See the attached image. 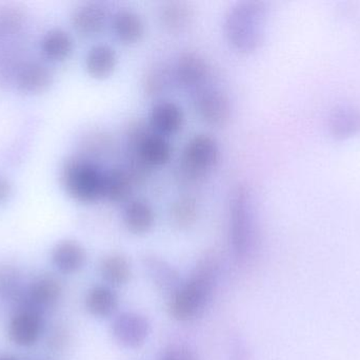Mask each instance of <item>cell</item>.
Returning <instances> with one entry per match:
<instances>
[{"mask_svg": "<svg viewBox=\"0 0 360 360\" xmlns=\"http://www.w3.org/2000/svg\"><path fill=\"white\" fill-rule=\"evenodd\" d=\"M218 277V263L214 257L199 262L190 277L171 296L169 312L181 323L200 316L209 306Z\"/></svg>", "mask_w": 360, "mask_h": 360, "instance_id": "cell-1", "label": "cell"}, {"mask_svg": "<svg viewBox=\"0 0 360 360\" xmlns=\"http://www.w3.org/2000/svg\"><path fill=\"white\" fill-rule=\"evenodd\" d=\"M266 18L268 8L264 2L243 0L233 4L224 20L229 44L243 54L255 52L264 42Z\"/></svg>", "mask_w": 360, "mask_h": 360, "instance_id": "cell-2", "label": "cell"}, {"mask_svg": "<svg viewBox=\"0 0 360 360\" xmlns=\"http://www.w3.org/2000/svg\"><path fill=\"white\" fill-rule=\"evenodd\" d=\"M229 236L237 259L245 260L251 256L256 242V223L253 198L245 184H238L230 196Z\"/></svg>", "mask_w": 360, "mask_h": 360, "instance_id": "cell-3", "label": "cell"}, {"mask_svg": "<svg viewBox=\"0 0 360 360\" xmlns=\"http://www.w3.org/2000/svg\"><path fill=\"white\" fill-rule=\"evenodd\" d=\"M105 177V169L79 156L69 159L63 168L65 192L74 200L86 204L103 199Z\"/></svg>", "mask_w": 360, "mask_h": 360, "instance_id": "cell-4", "label": "cell"}, {"mask_svg": "<svg viewBox=\"0 0 360 360\" xmlns=\"http://www.w3.org/2000/svg\"><path fill=\"white\" fill-rule=\"evenodd\" d=\"M219 156V145L215 137L207 133L195 135L182 150L177 178L184 183H196L217 165Z\"/></svg>", "mask_w": 360, "mask_h": 360, "instance_id": "cell-5", "label": "cell"}, {"mask_svg": "<svg viewBox=\"0 0 360 360\" xmlns=\"http://www.w3.org/2000/svg\"><path fill=\"white\" fill-rule=\"evenodd\" d=\"M194 92V107L199 118L212 127L226 126L232 114L228 95L210 87H202Z\"/></svg>", "mask_w": 360, "mask_h": 360, "instance_id": "cell-6", "label": "cell"}, {"mask_svg": "<svg viewBox=\"0 0 360 360\" xmlns=\"http://www.w3.org/2000/svg\"><path fill=\"white\" fill-rule=\"evenodd\" d=\"M112 335L120 346L126 349H139L149 340L151 323L145 315L137 312H124L114 318Z\"/></svg>", "mask_w": 360, "mask_h": 360, "instance_id": "cell-7", "label": "cell"}, {"mask_svg": "<svg viewBox=\"0 0 360 360\" xmlns=\"http://www.w3.org/2000/svg\"><path fill=\"white\" fill-rule=\"evenodd\" d=\"M173 73L179 85L196 91L202 88L209 76V65L202 55L194 51H186L177 58Z\"/></svg>", "mask_w": 360, "mask_h": 360, "instance_id": "cell-8", "label": "cell"}, {"mask_svg": "<svg viewBox=\"0 0 360 360\" xmlns=\"http://www.w3.org/2000/svg\"><path fill=\"white\" fill-rule=\"evenodd\" d=\"M184 124V113L179 104L160 101L154 104L149 114V126L154 132L168 137L176 135Z\"/></svg>", "mask_w": 360, "mask_h": 360, "instance_id": "cell-9", "label": "cell"}, {"mask_svg": "<svg viewBox=\"0 0 360 360\" xmlns=\"http://www.w3.org/2000/svg\"><path fill=\"white\" fill-rule=\"evenodd\" d=\"M41 331V317L31 309L18 311L11 319L8 325V336L11 340L20 347L35 345Z\"/></svg>", "mask_w": 360, "mask_h": 360, "instance_id": "cell-10", "label": "cell"}, {"mask_svg": "<svg viewBox=\"0 0 360 360\" xmlns=\"http://www.w3.org/2000/svg\"><path fill=\"white\" fill-rule=\"evenodd\" d=\"M108 17V8L103 4L88 2L74 11L71 23L77 33L84 36H93L105 29Z\"/></svg>", "mask_w": 360, "mask_h": 360, "instance_id": "cell-11", "label": "cell"}, {"mask_svg": "<svg viewBox=\"0 0 360 360\" xmlns=\"http://www.w3.org/2000/svg\"><path fill=\"white\" fill-rule=\"evenodd\" d=\"M327 128L334 139H344L360 133V109L351 105L338 106L330 111Z\"/></svg>", "mask_w": 360, "mask_h": 360, "instance_id": "cell-12", "label": "cell"}, {"mask_svg": "<svg viewBox=\"0 0 360 360\" xmlns=\"http://www.w3.org/2000/svg\"><path fill=\"white\" fill-rule=\"evenodd\" d=\"M112 29L116 38L124 44H134L145 34V23L139 13L131 8H120L112 17Z\"/></svg>", "mask_w": 360, "mask_h": 360, "instance_id": "cell-13", "label": "cell"}, {"mask_svg": "<svg viewBox=\"0 0 360 360\" xmlns=\"http://www.w3.org/2000/svg\"><path fill=\"white\" fill-rule=\"evenodd\" d=\"M118 56L115 49L109 44H95L86 55V72L95 80L109 77L117 67Z\"/></svg>", "mask_w": 360, "mask_h": 360, "instance_id": "cell-14", "label": "cell"}, {"mask_svg": "<svg viewBox=\"0 0 360 360\" xmlns=\"http://www.w3.org/2000/svg\"><path fill=\"white\" fill-rule=\"evenodd\" d=\"M124 226L134 235L149 232L155 223L153 207L143 199H133L127 203L124 209Z\"/></svg>", "mask_w": 360, "mask_h": 360, "instance_id": "cell-15", "label": "cell"}, {"mask_svg": "<svg viewBox=\"0 0 360 360\" xmlns=\"http://www.w3.org/2000/svg\"><path fill=\"white\" fill-rule=\"evenodd\" d=\"M86 260V251L77 241L63 240L53 249V263L63 274H74L82 270Z\"/></svg>", "mask_w": 360, "mask_h": 360, "instance_id": "cell-16", "label": "cell"}, {"mask_svg": "<svg viewBox=\"0 0 360 360\" xmlns=\"http://www.w3.org/2000/svg\"><path fill=\"white\" fill-rule=\"evenodd\" d=\"M17 87L25 93H41L53 82V73L46 66L39 63H29L23 66L17 74Z\"/></svg>", "mask_w": 360, "mask_h": 360, "instance_id": "cell-17", "label": "cell"}, {"mask_svg": "<svg viewBox=\"0 0 360 360\" xmlns=\"http://www.w3.org/2000/svg\"><path fill=\"white\" fill-rule=\"evenodd\" d=\"M86 310L93 316L107 318L115 314L120 304L117 294L110 285H95L86 293Z\"/></svg>", "mask_w": 360, "mask_h": 360, "instance_id": "cell-18", "label": "cell"}, {"mask_svg": "<svg viewBox=\"0 0 360 360\" xmlns=\"http://www.w3.org/2000/svg\"><path fill=\"white\" fill-rule=\"evenodd\" d=\"M101 274L110 287H124L131 280L132 266L122 254H111L101 261Z\"/></svg>", "mask_w": 360, "mask_h": 360, "instance_id": "cell-19", "label": "cell"}, {"mask_svg": "<svg viewBox=\"0 0 360 360\" xmlns=\"http://www.w3.org/2000/svg\"><path fill=\"white\" fill-rule=\"evenodd\" d=\"M135 183L126 169L113 168L105 170L103 199L114 203L128 200L132 194Z\"/></svg>", "mask_w": 360, "mask_h": 360, "instance_id": "cell-20", "label": "cell"}, {"mask_svg": "<svg viewBox=\"0 0 360 360\" xmlns=\"http://www.w3.org/2000/svg\"><path fill=\"white\" fill-rule=\"evenodd\" d=\"M160 20L167 30L179 32L186 29L193 18V8L188 2L168 1L160 8Z\"/></svg>", "mask_w": 360, "mask_h": 360, "instance_id": "cell-21", "label": "cell"}, {"mask_svg": "<svg viewBox=\"0 0 360 360\" xmlns=\"http://www.w3.org/2000/svg\"><path fill=\"white\" fill-rule=\"evenodd\" d=\"M146 268L158 289L173 295L181 285L179 273L167 262L156 257L146 258Z\"/></svg>", "mask_w": 360, "mask_h": 360, "instance_id": "cell-22", "label": "cell"}, {"mask_svg": "<svg viewBox=\"0 0 360 360\" xmlns=\"http://www.w3.org/2000/svg\"><path fill=\"white\" fill-rule=\"evenodd\" d=\"M61 292V285L56 278L42 276L32 283L29 297L35 306H50L58 302Z\"/></svg>", "mask_w": 360, "mask_h": 360, "instance_id": "cell-23", "label": "cell"}, {"mask_svg": "<svg viewBox=\"0 0 360 360\" xmlns=\"http://www.w3.org/2000/svg\"><path fill=\"white\" fill-rule=\"evenodd\" d=\"M41 44L44 54L55 61H65L73 52V39L65 30H51L44 36Z\"/></svg>", "mask_w": 360, "mask_h": 360, "instance_id": "cell-24", "label": "cell"}, {"mask_svg": "<svg viewBox=\"0 0 360 360\" xmlns=\"http://www.w3.org/2000/svg\"><path fill=\"white\" fill-rule=\"evenodd\" d=\"M198 202L194 197L184 194L173 202L171 218L175 225L180 228H190L198 218Z\"/></svg>", "mask_w": 360, "mask_h": 360, "instance_id": "cell-25", "label": "cell"}, {"mask_svg": "<svg viewBox=\"0 0 360 360\" xmlns=\"http://www.w3.org/2000/svg\"><path fill=\"white\" fill-rule=\"evenodd\" d=\"M172 76L174 77V73L169 72L165 66L156 65L148 70L143 80L146 94L156 97L166 92L170 87Z\"/></svg>", "mask_w": 360, "mask_h": 360, "instance_id": "cell-26", "label": "cell"}, {"mask_svg": "<svg viewBox=\"0 0 360 360\" xmlns=\"http://www.w3.org/2000/svg\"><path fill=\"white\" fill-rule=\"evenodd\" d=\"M160 360H198L196 353L184 345H173L162 351Z\"/></svg>", "mask_w": 360, "mask_h": 360, "instance_id": "cell-27", "label": "cell"}, {"mask_svg": "<svg viewBox=\"0 0 360 360\" xmlns=\"http://www.w3.org/2000/svg\"><path fill=\"white\" fill-rule=\"evenodd\" d=\"M23 14L16 8H6L0 12V27L8 31H15L21 27Z\"/></svg>", "mask_w": 360, "mask_h": 360, "instance_id": "cell-28", "label": "cell"}, {"mask_svg": "<svg viewBox=\"0 0 360 360\" xmlns=\"http://www.w3.org/2000/svg\"><path fill=\"white\" fill-rule=\"evenodd\" d=\"M11 194L10 183L4 178H0V203L6 201Z\"/></svg>", "mask_w": 360, "mask_h": 360, "instance_id": "cell-29", "label": "cell"}, {"mask_svg": "<svg viewBox=\"0 0 360 360\" xmlns=\"http://www.w3.org/2000/svg\"><path fill=\"white\" fill-rule=\"evenodd\" d=\"M0 360H18L16 357L10 356V355H6V356L0 357Z\"/></svg>", "mask_w": 360, "mask_h": 360, "instance_id": "cell-30", "label": "cell"}]
</instances>
